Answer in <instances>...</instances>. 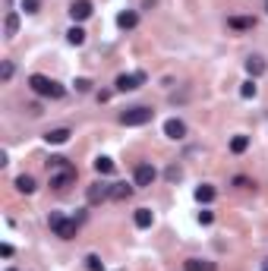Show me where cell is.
<instances>
[{
  "instance_id": "3",
  "label": "cell",
  "mask_w": 268,
  "mask_h": 271,
  "mask_svg": "<svg viewBox=\"0 0 268 271\" xmlns=\"http://www.w3.org/2000/svg\"><path fill=\"white\" fill-rule=\"evenodd\" d=\"M151 117H155L151 108H130L120 114V123L123 126H145V123H151Z\"/></svg>"
},
{
  "instance_id": "19",
  "label": "cell",
  "mask_w": 268,
  "mask_h": 271,
  "mask_svg": "<svg viewBox=\"0 0 268 271\" xmlns=\"http://www.w3.org/2000/svg\"><path fill=\"white\" fill-rule=\"evenodd\" d=\"M66 41H69V44H76V48H79V44H85V29L73 26V29L66 32Z\"/></svg>"
},
{
  "instance_id": "4",
  "label": "cell",
  "mask_w": 268,
  "mask_h": 271,
  "mask_svg": "<svg viewBox=\"0 0 268 271\" xmlns=\"http://www.w3.org/2000/svg\"><path fill=\"white\" fill-rule=\"evenodd\" d=\"M69 183H76V167L73 164H66L60 170H51V186L54 190H66Z\"/></svg>"
},
{
  "instance_id": "17",
  "label": "cell",
  "mask_w": 268,
  "mask_h": 271,
  "mask_svg": "<svg viewBox=\"0 0 268 271\" xmlns=\"http://www.w3.org/2000/svg\"><path fill=\"white\" fill-rule=\"evenodd\" d=\"M16 190H19V193H26V196H32V193H35V180H32L29 173L16 176Z\"/></svg>"
},
{
  "instance_id": "2",
  "label": "cell",
  "mask_w": 268,
  "mask_h": 271,
  "mask_svg": "<svg viewBox=\"0 0 268 271\" xmlns=\"http://www.w3.org/2000/svg\"><path fill=\"white\" fill-rule=\"evenodd\" d=\"M48 224H51V230H54V233H57V237H60V240H73V237H76V221L63 218L60 211H51Z\"/></svg>"
},
{
  "instance_id": "16",
  "label": "cell",
  "mask_w": 268,
  "mask_h": 271,
  "mask_svg": "<svg viewBox=\"0 0 268 271\" xmlns=\"http://www.w3.org/2000/svg\"><path fill=\"white\" fill-rule=\"evenodd\" d=\"M215 199V186H208V183H202L199 190H196V202H202V205H208Z\"/></svg>"
},
{
  "instance_id": "33",
  "label": "cell",
  "mask_w": 268,
  "mask_h": 271,
  "mask_svg": "<svg viewBox=\"0 0 268 271\" xmlns=\"http://www.w3.org/2000/svg\"><path fill=\"white\" fill-rule=\"evenodd\" d=\"M7 271H16V268H7Z\"/></svg>"
},
{
  "instance_id": "1",
  "label": "cell",
  "mask_w": 268,
  "mask_h": 271,
  "mask_svg": "<svg viewBox=\"0 0 268 271\" xmlns=\"http://www.w3.org/2000/svg\"><path fill=\"white\" fill-rule=\"evenodd\" d=\"M29 88L35 92V95H41V98H63V92H66L60 82H54L48 76H41V73L29 76Z\"/></svg>"
},
{
  "instance_id": "9",
  "label": "cell",
  "mask_w": 268,
  "mask_h": 271,
  "mask_svg": "<svg viewBox=\"0 0 268 271\" xmlns=\"http://www.w3.org/2000/svg\"><path fill=\"white\" fill-rule=\"evenodd\" d=\"M164 136H167V139H183V136H186V123L177 120V117H170V120L164 123Z\"/></svg>"
},
{
  "instance_id": "15",
  "label": "cell",
  "mask_w": 268,
  "mask_h": 271,
  "mask_svg": "<svg viewBox=\"0 0 268 271\" xmlns=\"http://www.w3.org/2000/svg\"><path fill=\"white\" fill-rule=\"evenodd\" d=\"M136 22H139V16L133 13V10H123V13L117 16V26L120 29H136Z\"/></svg>"
},
{
  "instance_id": "35",
  "label": "cell",
  "mask_w": 268,
  "mask_h": 271,
  "mask_svg": "<svg viewBox=\"0 0 268 271\" xmlns=\"http://www.w3.org/2000/svg\"><path fill=\"white\" fill-rule=\"evenodd\" d=\"M265 271H268V268H265Z\"/></svg>"
},
{
  "instance_id": "24",
  "label": "cell",
  "mask_w": 268,
  "mask_h": 271,
  "mask_svg": "<svg viewBox=\"0 0 268 271\" xmlns=\"http://www.w3.org/2000/svg\"><path fill=\"white\" fill-rule=\"evenodd\" d=\"M164 176H167V180H170V183H177V180H180V176H183V170L177 167V164H170V167L164 170Z\"/></svg>"
},
{
  "instance_id": "6",
  "label": "cell",
  "mask_w": 268,
  "mask_h": 271,
  "mask_svg": "<svg viewBox=\"0 0 268 271\" xmlns=\"http://www.w3.org/2000/svg\"><path fill=\"white\" fill-rule=\"evenodd\" d=\"M85 199L92 205H98V202H104V199H111V183H92L88 190H85Z\"/></svg>"
},
{
  "instance_id": "26",
  "label": "cell",
  "mask_w": 268,
  "mask_h": 271,
  "mask_svg": "<svg viewBox=\"0 0 268 271\" xmlns=\"http://www.w3.org/2000/svg\"><path fill=\"white\" fill-rule=\"evenodd\" d=\"M66 164H69L66 158H60V155H57V158H51V161H48V167H51V170H60V167H66Z\"/></svg>"
},
{
  "instance_id": "8",
  "label": "cell",
  "mask_w": 268,
  "mask_h": 271,
  "mask_svg": "<svg viewBox=\"0 0 268 271\" xmlns=\"http://www.w3.org/2000/svg\"><path fill=\"white\" fill-rule=\"evenodd\" d=\"M155 176H158V170L151 167V164H139L136 167V186H151Z\"/></svg>"
},
{
  "instance_id": "11",
  "label": "cell",
  "mask_w": 268,
  "mask_h": 271,
  "mask_svg": "<svg viewBox=\"0 0 268 271\" xmlns=\"http://www.w3.org/2000/svg\"><path fill=\"white\" fill-rule=\"evenodd\" d=\"M44 142H48V145H63V142H69V129H66V126L48 129V133H44Z\"/></svg>"
},
{
  "instance_id": "14",
  "label": "cell",
  "mask_w": 268,
  "mask_h": 271,
  "mask_svg": "<svg viewBox=\"0 0 268 271\" xmlns=\"http://www.w3.org/2000/svg\"><path fill=\"white\" fill-rule=\"evenodd\" d=\"M215 262H202V258H186V271H215Z\"/></svg>"
},
{
  "instance_id": "5",
  "label": "cell",
  "mask_w": 268,
  "mask_h": 271,
  "mask_svg": "<svg viewBox=\"0 0 268 271\" xmlns=\"http://www.w3.org/2000/svg\"><path fill=\"white\" fill-rule=\"evenodd\" d=\"M145 82V73H123V76H117V82H114V88L117 92H133V88H139Z\"/></svg>"
},
{
  "instance_id": "32",
  "label": "cell",
  "mask_w": 268,
  "mask_h": 271,
  "mask_svg": "<svg viewBox=\"0 0 268 271\" xmlns=\"http://www.w3.org/2000/svg\"><path fill=\"white\" fill-rule=\"evenodd\" d=\"M265 268H268V258H265Z\"/></svg>"
},
{
  "instance_id": "12",
  "label": "cell",
  "mask_w": 268,
  "mask_h": 271,
  "mask_svg": "<svg viewBox=\"0 0 268 271\" xmlns=\"http://www.w3.org/2000/svg\"><path fill=\"white\" fill-rule=\"evenodd\" d=\"M133 196V186L130 183H111V199L114 202H123V199Z\"/></svg>"
},
{
  "instance_id": "34",
  "label": "cell",
  "mask_w": 268,
  "mask_h": 271,
  "mask_svg": "<svg viewBox=\"0 0 268 271\" xmlns=\"http://www.w3.org/2000/svg\"><path fill=\"white\" fill-rule=\"evenodd\" d=\"M265 10H268V7H265Z\"/></svg>"
},
{
  "instance_id": "30",
  "label": "cell",
  "mask_w": 268,
  "mask_h": 271,
  "mask_svg": "<svg viewBox=\"0 0 268 271\" xmlns=\"http://www.w3.org/2000/svg\"><path fill=\"white\" fill-rule=\"evenodd\" d=\"M212 221H215L212 211H199V224H212Z\"/></svg>"
},
{
  "instance_id": "28",
  "label": "cell",
  "mask_w": 268,
  "mask_h": 271,
  "mask_svg": "<svg viewBox=\"0 0 268 271\" xmlns=\"http://www.w3.org/2000/svg\"><path fill=\"white\" fill-rule=\"evenodd\" d=\"M22 10L26 13H38V0H22Z\"/></svg>"
},
{
  "instance_id": "22",
  "label": "cell",
  "mask_w": 268,
  "mask_h": 271,
  "mask_svg": "<svg viewBox=\"0 0 268 271\" xmlns=\"http://www.w3.org/2000/svg\"><path fill=\"white\" fill-rule=\"evenodd\" d=\"M95 170H98L101 176H104V173H114V161H111V158H104V155L95 158Z\"/></svg>"
},
{
  "instance_id": "10",
  "label": "cell",
  "mask_w": 268,
  "mask_h": 271,
  "mask_svg": "<svg viewBox=\"0 0 268 271\" xmlns=\"http://www.w3.org/2000/svg\"><path fill=\"white\" fill-rule=\"evenodd\" d=\"M268 69V63H265V57H259V54H252V57H246V73L255 79V76H262Z\"/></svg>"
},
{
  "instance_id": "31",
  "label": "cell",
  "mask_w": 268,
  "mask_h": 271,
  "mask_svg": "<svg viewBox=\"0 0 268 271\" xmlns=\"http://www.w3.org/2000/svg\"><path fill=\"white\" fill-rule=\"evenodd\" d=\"M0 255H4V258H10V255H13V246H10V243H4V246H0Z\"/></svg>"
},
{
  "instance_id": "21",
  "label": "cell",
  "mask_w": 268,
  "mask_h": 271,
  "mask_svg": "<svg viewBox=\"0 0 268 271\" xmlns=\"http://www.w3.org/2000/svg\"><path fill=\"white\" fill-rule=\"evenodd\" d=\"M4 32H7V38H13V35L19 32V16H16V13H10V16H7V22H4Z\"/></svg>"
},
{
  "instance_id": "7",
  "label": "cell",
  "mask_w": 268,
  "mask_h": 271,
  "mask_svg": "<svg viewBox=\"0 0 268 271\" xmlns=\"http://www.w3.org/2000/svg\"><path fill=\"white\" fill-rule=\"evenodd\" d=\"M95 10H92V0H73L69 4V16H73L76 22H82V19H88Z\"/></svg>"
},
{
  "instance_id": "13",
  "label": "cell",
  "mask_w": 268,
  "mask_h": 271,
  "mask_svg": "<svg viewBox=\"0 0 268 271\" xmlns=\"http://www.w3.org/2000/svg\"><path fill=\"white\" fill-rule=\"evenodd\" d=\"M227 26L243 32V29H252V26H255V19H252V16H230V19H227Z\"/></svg>"
},
{
  "instance_id": "29",
  "label": "cell",
  "mask_w": 268,
  "mask_h": 271,
  "mask_svg": "<svg viewBox=\"0 0 268 271\" xmlns=\"http://www.w3.org/2000/svg\"><path fill=\"white\" fill-rule=\"evenodd\" d=\"M88 88H92L88 79H76V92H88Z\"/></svg>"
},
{
  "instance_id": "27",
  "label": "cell",
  "mask_w": 268,
  "mask_h": 271,
  "mask_svg": "<svg viewBox=\"0 0 268 271\" xmlns=\"http://www.w3.org/2000/svg\"><path fill=\"white\" fill-rule=\"evenodd\" d=\"M0 76H4V82L13 76V60H4V66H0Z\"/></svg>"
},
{
  "instance_id": "18",
  "label": "cell",
  "mask_w": 268,
  "mask_h": 271,
  "mask_svg": "<svg viewBox=\"0 0 268 271\" xmlns=\"http://www.w3.org/2000/svg\"><path fill=\"white\" fill-rule=\"evenodd\" d=\"M246 148H249V136H234L230 139V151H234V155H243Z\"/></svg>"
},
{
  "instance_id": "20",
  "label": "cell",
  "mask_w": 268,
  "mask_h": 271,
  "mask_svg": "<svg viewBox=\"0 0 268 271\" xmlns=\"http://www.w3.org/2000/svg\"><path fill=\"white\" fill-rule=\"evenodd\" d=\"M151 221H155V215H151L148 208H139L136 211V227H151Z\"/></svg>"
},
{
  "instance_id": "23",
  "label": "cell",
  "mask_w": 268,
  "mask_h": 271,
  "mask_svg": "<svg viewBox=\"0 0 268 271\" xmlns=\"http://www.w3.org/2000/svg\"><path fill=\"white\" fill-rule=\"evenodd\" d=\"M255 92H259V88H255L252 79H246V82L240 85V95H243V98H255Z\"/></svg>"
},
{
  "instance_id": "25",
  "label": "cell",
  "mask_w": 268,
  "mask_h": 271,
  "mask_svg": "<svg viewBox=\"0 0 268 271\" xmlns=\"http://www.w3.org/2000/svg\"><path fill=\"white\" fill-rule=\"evenodd\" d=\"M85 265H88V271H104V262H101L98 255H88V258H85Z\"/></svg>"
}]
</instances>
